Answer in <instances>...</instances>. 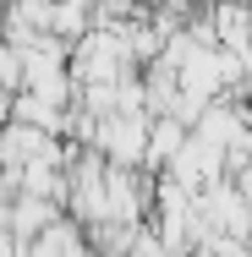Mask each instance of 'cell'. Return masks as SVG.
Instances as JSON below:
<instances>
[{
  "label": "cell",
  "instance_id": "cell-2",
  "mask_svg": "<svg viewBox=\"0 0 252 257\" xmlns=\"http://www.w3.org/2000/svg\"><path fill=\"white\" fill-rule=\"evenodd\" d=\"M148 115L143 109H110L99 115V126H94V148H99L110 164H143L148 159Z\"/></svg>",
  "mask_w": 252,
  "mask_h": 257
},
{
  "label": "cell",
  "instance_id": "cell-4",
  "mask_svg": "<svg viewBox=\"0 0 252 257\" xmlns=\"http://www.w3.org/2000/svg\"><path fill=\"white\" fill-rule=\"evenodd\" d=\"M208 28H214V44L219 50H252V0H219L208 6Z\"/></svg>",
  "mask_w": 252,
  "mask_h": 257
},
{
  "label": "cell",
  "instance_id": "cell-3",
  "mask_svg": "<svg viewBox=\"0 0 252 257\" xmlns=\"http://www.w3.org/2000/svg\"><path fill=\"white\" fill-rule=\"evenodd\" d=\"M219 170H225V148L219 143H208V137H187L181 143V154L170 159V181H181V186H208V181H219Z\"/></svg>",
  "mask_w": 252,
  "mask_h": 257
},
{
  "label": "cell",
  "instance_id": "cell-1",
  "mask_svg": "<svg viewBox=\"0 0 252 257\" xmlns=\"http://www.w3.org/2000/svg\"><path fill=\"white\" fill-rule=\"evenodd\" d=\"M126 71H132V50H126V39L115 28H88L77 39L71 77L82 88H115V82H126Z\"/></svg>",
  "mask_w": 252,
  "mask_h": 257
}]
</instances>
